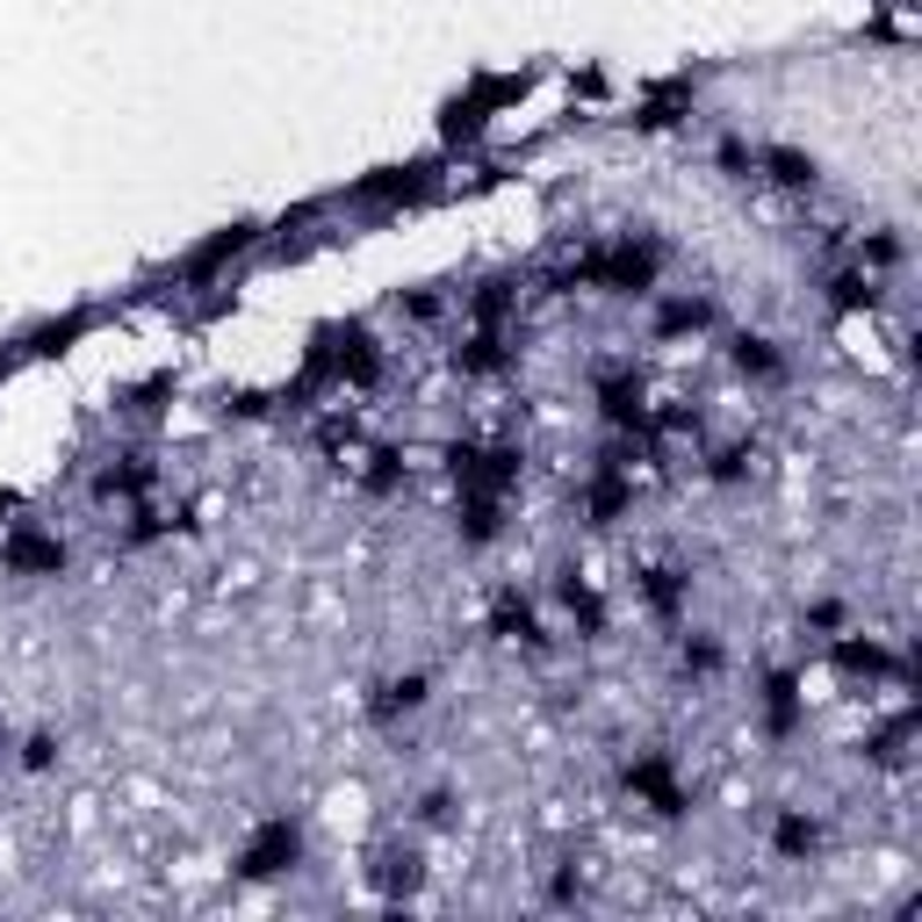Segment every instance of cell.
Returning <instances> with one entry per match:
<instances>
[{"instance_id": "1", "label": "cell", "mask_w": 922, "mask_h": 922, "mask_svg": "<svg viewBox=\"0 0 922 922\" xmlns=\"http://www.w3.org/2000/svg\"><path fill=\"white\" fill-rule=\"evenodd\" d=\"M454 475L475 490V498H498V490L519 475V461L504 454V448H454Z\"/></svg>"}, {"instance_id": "2", "label": "cell", "mask_w": 922, "mask_h": 922, "mask_svg": "<svg viewBox=\"0 0 922 922\" xmlns=\"http://www.w3.org/2000/svg\"><path fill=\"white\" fill-rule=\"evenodd\" d=\"M288 857H296V828H288V822H267V828H259L253 843H245V872H253V880H267V872H282Z\"/></svg>"}, {"instance_id": "3", "label": "cell", "mask_w": 922, "mask_h": 922, "mask_svg": "<svg viewBox=\"0 0 922 922\" xmlns=\"http://www.w3.org/2000/svg\"><path fill=\"white\" fill-rule=\"evenodd\" d=\"M627 786H635V793H649V801L656 807H664V814H678V778H670V764H635V772H627Z\"/></svg>"}, {"instance_id": "4", "label": "cell", "mask_w": 922, "mask_h": 922, "mask_svg": "<svg viewBox=\"0 0 922 922\" xmlns=\"http://www.w3.org/2000/svg\"><path fill=\"white\" fill-rule=\"evenodd\" d=\"M8 562H14V570H58V562H66V548L43 541V533H14V541H8Z\"/></svg>"}, {"instance_id": "5", "label": "cell", "mask_w": 922, "mask_h": 922, "mask_svg": "<svg viewBox=\"0 0 922 922\" xmlns=\"http://www.w3.org/2000/svg\"><path fill=\"white\" fill-rule=\"evenodd\" d=\"M598 396H606V419H620V425H635V419H641V382L606 375V382H598Z\"/></svg>"}, {"instance_id": "6", "label": "cell", "mask_w": 922, "mask_h": 922, "mask_svg": "<svg viewBox=\"0 0 922 922\" xmlns=\"http://www.w3.org/2000/svg\"><path fill=\"white\" fill-rule=\"evenodd\" d=\"M843 664H851V670H872V678H886V670H901V656H886L880 649V641H843Z\"/></svg>"}, {"instance_id": "7", "label": "cell", "mask_w": 922, "mask_h": 922, "mask_svg": "<svg viewBox=\"0 0 922 922\" xmlns=\"http://www.w3.org/2000/svg\"><path fill=\"white\" fill-rule=\"evenodd\" d=\"M764 166H772V180H786V188H807L814 180V159H801V151H764Z\"/></svg>"}, {"instance_id": "8", "label": "cell", "mask_w": 922, "mask_h": 922, "mask_svg": "<svg viewBox=\"0 0 922 922\" xmlns=\"http://www.w3.org/2000/svg\"><path fill=\"white\" fill-rule=\"evenodd\" d=\"M498 361H504V340H498V332H483V340L461 346V367H469V375H490Z\"/></svg>"}, {"instance_id": "9", "label": "cell", "mask_w": 922, "mask_h": 922, "mask_svg": "<svg viewBox=\"0 0 922 922\" xmlns=\"http://www.w3.org/2000/svg\"><path fill=\"white\" fill-rule=\"evenodd\" d=\"M498 635H512V641H541V627H533V612L519 606V598H504V606H498Z\"/></svg>"}, {"instance_id": "10", "label": "cell", "mask_w": 922, "mask_h": 922, "mask_svg": "<svg viewBox=\"0 0 922 922\" xmlns=\"http://www.w3.org/2000/svg\"><path fill=\"white\" fill-rule=\"evenodd\" d=\"M814 843H822V828H814V822H801V814H786V822H778V851L801 857V851H814Z\"/></svg>"}, {"instance_id": "11", "label": "cell", "mask_w": 922, "mask_h": 922, "mask_svg": "<svg viewBox=\"0 0 922 922\" xmlns=\"http://www.w3.org/2000/svg\"><path fill=\"white\" fill-rule=\"evenodd\" d=\"M562 598H570V612H577L583 627H598V620H606V612H598V591H591V583H577V577H570V583H562Z\"/></svg>"}, {"instance_id": "12", "label": "cell", "mask_w": 922, "mask_h": 922, "mask_svg": "<svg viewBox=\"0 0 922 922\" xmlns=\"http://www.w3.org/2000/svg\"><path fill=\"white\" fill-rule=\"evenodd\" d=\"M735 361H743L749 375H772V367H778V353L764 346V340H743V346H735Z\"/></svg>"}, {"instance_id": "13", "label": "cell", "mask_w": 922, "mask_h": 922, "mask_svg": "<svg viewBox=\"0 0 922 922\" xmlns=\"http://www.w3.org/2000/svg\"><path fill=\"white\" fill-rule=\"evenodd\" d=\"M664 325H670V332H685V325H706V303H670V311H664Z\"/></svg>"}, {"instance_id": "14", "label": "cell", "mask_w": 922, "mask_h": 922, "mask_svg": "<svg viewBox=\"0 0 922 922\" xmlns=\"http://www.w3.org/2000/svg\"><path fill=\"white\" fill-rule=\"evenodd\" d=\"M649 598H656V606H678V577H670V570H649Z\"/></svg>"}]
</instances>
